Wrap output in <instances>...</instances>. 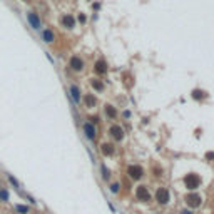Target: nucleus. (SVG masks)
I'll list each match as a JSON object with an SVG mask.
<instances>
[{
	"label": "nucleus",
	"mask_w": 214,
	"mask_h": 214,
	"mask_svg": "<svg viewBox=\"0 0 214 214\" xmlns=\"http://www.w3.org/2000/svg\"><path fill=\"white\" fill-rule=\"evenodd\" d=\"M84 132H85V137H87L89 141H94V139H96V127H94V124L85 122L84 124Z\"/></svg>",
	"instance_id": "1a4fd4ad"
},
{
	"label": "nucleus",
	"mask_w": 214,
	"mask_h": 214,
	"mask_svg": "<svg viewBox=\"0 0 214 214\" xmlns=\"http://www.w3.org/2000/svg\"><path fill=\"white\" fill-rule=\"evenodd\" d=\"M206 157H208V159H214V152H208V154H206Z\"/></svg>",
	"instance_id": "a878e982"
},
{
	"label": "nucleus",
	"mask_w": 214,
	"mask_h": 214,
	"mask_svg": "<svg viewBox=\"0 0 214 214\" xmlns=\"http://www.w3.org/2000/svg\"><path fill=\"white\" fill-rule=\"evenodd\" d=\"M184 184H186L187 189L196 191V189L199 187V184H201V178L197 174H187L186 178H184Z\"/></svg>",
	"instance_id": "f257e3e1"
},
{
	"label": "nucleus",
	"mask_w": 214,
	"mask_h": 214,
	"mask_svg": "<svg viewBox=\"0 0 214 214\" xmlns=\"http://www.w3.org/2000/svg\"><path fill=\"white\" fill-rule=\"evenodd\" d=\"M62 25L65 27V28H74L75 27V19L72 17V15H64L62 17Z\"/></svg>",
	"instance_id": "9b49d317"
},
{
	"label": "nucleus",
	"mask_w": 214,
	"mask_h": 214,
	"mask_svg": "<svg viewBox=\"0 0 214 214\" xmlns=\"http://www.w3.org/2000/svg\"><path fill=\"white\" fill-rule=\"evenodd\" d=\"M85 20H87V19H85V15L80 14V15H79V22H80V24H85Z\"/></svg>",
	"instance_id": "393cba45"
},
{
	"label": "nucleus",
	"mask_w": 214,
	"mask_h": 214,
	"mask_svg": "<svg viewBox=\"0 0 214 214\" xmlns=\"http://www.w3.org/2000/svg\"><path fill=\"white\" fill-rule=\"evenodd\" d=\"M105 116L109 117V119H116V117H117V110H116V107L110 105V104H107V105H105Z\"/></svg>",
	"instance_id": "2eb2a0df"
},
{
	"label": "nucleus",
	"mask_w": 214,
	"mask_h": 214,
	"mask_svg": "<svg viewBox=\"0 0 214 214\" xmlns=\"http://www.w3.org/2000/svg\"><path fill=\"white\" fill-rule=\"evenodd\" d=\"M156 201L160 204V206H166L169 203V191L166 187H159L157 192H156Z\"/></svg>",
	"instance_id": "f03ea898"
},
{
	"label": "nucleus",
	"mask_w": 214,
	"mask_h": 214,
	"mask_svg": "<svg viewBox=\"0 0 214 214\" xmlns=\"http://www.w3.org/2000/svg\"><path fill=\"white\" fill-rule=\"evenodd\" d=\"M101 151H102V154H104V156H112L114 154V146H112V144H109V142H104L101 146Z\"/></svg>",
	"instance_id": "4468645a"
},
{
	"label": "nucleus",
	"mask_w": 214,
	"mask_h": 214,
	"mask_svg": "<svg viewBox=\"0 0 214 214\" xmlns=\"http://www.w3.org/2000/svg\"><path fill=\"white\" fill-rule=\"evenodd\" d=\"M109 134L112 135L116 141H122V139H124V129H122L121 126H110Z\"/></svg>",
	"instance_id": "6e6552de"
},
{
	"label": "nucleus",
	"mask_w": 214,
	"mask_h": 214,
	"mask_svg": "<svg viewBox=\"0 0 214 214\" xmlns=\"http://www.w3.org/2000/svg\"><path fill=\"white\" fill-rule=\"evenodd\" d=\"M15 209H17V212H20V214H27L28 212V208H27V206H24V204H17V206H15Z\"/></svg>",
	"instance_id": "a211bd4d"
},
{
	"label": "nucleus",
	"mask_w": 214,
	"mask_h": 214,
	"mask_svg": "<svg viewBox=\"0 0 214 214\" xmlns=\"http://www.w3.org/2000/svg\"><path fill=\"white\" fill-rule=\"evenodd\" d=\"M89 121H90V124H97V122H99V117H97V116H94V117H90Z\"/></svg>",
	"instance_id": "b1692460"
},
{
	"label": "nucleus",
	"mask_w": 214,
	"mask_h": 214,
	"mask_svg": "<svg viewBox=\"0 0 214 214\" xmlns=\"http://www.w3.org/2000/svg\"><path fill=\"white\" fill-rule=\"evenodd\" d=\"M27 20H28V24H30L32 28L40 30V19H39V15H37L35 12H27Z\"/></svg>",
	"instance_id": "0eeeda50"
},
{
	"label": "nucleus",
	"mask_w": 214,
	"mask_h": 214,
	"mask_svg": "<svg viewBox=\"0 0 214 214\" xmlns=\"http://www.w3.org/2000/svg\"><path fill=\"white\" fill-rule=\"evenodd\" d=\"M90 85H92L97 92H102V90H104V84H102L99 79H92V80H90Z\"/></svg>",
	"instance_id": "f3484780"
},
{
	"label": "nucleus",
	"mask_w": 214,
	"mask_h": 214,
	"mask_svg": "<svg viewBox=\"0 0 214 214\" xmlns=\"http://www.w3.org/2000/svg\"><path fill=\"white\" fill-rule=\"evenodd\" d=\"M71 96H72L75 104H80V90L77 85H71Z\"/></svg>",
	"instance_id": "f8f14e48"
},
{
	"label": "nucleus",
	"mask_w": 214,
	"mask_h": 214,
	"mask_svg": "<svg viewBox=\"0 0 214 214\" xmlns=\"http://www.w3.org/2000/svg\"><path fill=\"white\" fill-rule=\"evenodd\" d=\"M9 192L5 191V189H0V201H9Z\"/></svg>",
	"instance_id": "aec40b11"
},
{
	"label": "nucleus",
	"mask_w": 214,
	"mask_h": 214,
	"mask_svg": "<svg viewBox=\"0 0 214 214\" xmlns=\"http://www.w3.org/2000/svg\"><path fill=\"white\" fill-rule=\"evenodd\" d=\"M182 214H192V212H191V211H184Z\"/></svg>",
	"instance_id": "bb28decb"
},
{
	"label": "nucleus",
	"mask_w": 214,
	"mask_h": 214,
	"mask_svg": "<svg viewBox=\"0 0 214 214\" xmlns=\"http://www.w3.org/2000/svg\"><path fill=\"white\" fill-rule=\"evenodd\" d=\"M186 204L191 206V208H199V206H201V196L196 194V192L187 194L186 196Z\"/></svg>",
	"instance_id": "423d86ee"
},
{
	"label": "nucleus",
	"mask_w": 214,
	"mask_h": 214,
	"mask_svg": "<svg viewBox=\"0 0 214 214\" xmlns=\"http://www.w3.org/2000/svg\"><path fill=\"white\" fill-rule=\"evenodd\" d=\"M84 102H85V107H89V109H92L94 105H96V97L92 96V94H87V96L84 97Z\"/></svg>",
	"instance_id": "dca6fc26"
},
{
	"label": "nucleus",
	"mask_w": 214,
	"mask_h": 214,
	"mask_svg": "<svg viewBox=\"0 0 214 214\" xmlns=\"http://www.w3.org/2000/svg\"><path fill=\"white\" fill-rule=\"evenodd\" d=\"M7 178H9V181L12 182V186H14V187H17V189H20V184L17 182V179H15L14 176H12V174H7Z\"/></svg>",
	"instance_id": "6ab92c4d"
},
{
	"label": "nucleus",
	"mask_w": 214,
	"mask_h": 214,
	"mask_svg": "<svg viewBox=\"0 0 214 214\" xmlns=\"http://www.w3.org/2000/svg\"><path fill=\"white\" fill-rule=\"evenodd\" d=\"M94 71H96L99 75H104V74H107V64H105V60L104 59H99L96 65H94Z\"/></svg>",
	"instance_id": "9d476101"
},
{
	"label": "nucleus",
	"mask_w": 214,
	"mask_h": 214,
	"mask_svg": "<svg viewBox=\"0 0 214 214\" xmlns=\"http://www.w3.org/2000/svg\"><path fill=\"white\" fill-rule=\"evenodd\" d=\"M135 197H137V201H142V203H147V201H151V194H149V189L146 186H139L135 189Z\"/></svg>",
	"instance_id": "20e7f679"
},
{
	"label": "nucleus",
	"mask_w": 214,
	"mask_h": 214,
	"mask_svg": "<svg viewBox=\"0 0 214 214\" xmlns=\"http://www.w3.org/2000/svg\"><path fill=\"white\" fill-rule=\"evenodd\" d=\"M127 174H129L131 179L139 181L142 178V174H144V169L141 166H137V164H135V166H129V167H127Z\"/></svg>",
	"instance_id": "7ed1b4c3"
},
{
	"label": "nucleus",
	"mask_w": 214,
	"mask_h": 214,
	"mask_svg": "<svg viewBox=\"0 0 214 214\" xmlns=\"http://www.w3.org/2000/svg\"><path fill=\"white\" fill-rule=\"evenodd\" d=\"M110 191H112L114 194H117L119 192V184H112V186H110Z\"/></svg>",
	"instance_id": "5701e85b"
},
{
	"label": "nucleus",
	"mask_w": 214,
	"mask_h": 214,
	"mask_svg": "<svg viewBox=\"0 0 214 214\" xmlns=\"http://www.w3.org/2000/svg\"><path fill=\"white\" fill-rule=\"evenodd\" d=\"M109 169H105V166H102V178L104 179H109Z\"/></svg>",
	"instance_id": "4be33fe9"
},
{
	"label": "nucleus",
	"mask_w": 214,
	"mask_h": 214,
	"mask_svg": "<svg viewBox=\"0 0 214 214\" xmlns=\"http://www.w3.org/2000/svg\"><path fill=\"white\" fill-rule=\"evenodd\" d=\"M192 97H194V99H203V97H206V94L203 92V90H194V92H192Z\"/></svg>",
	"instance_id": "412c9836"
},
{
	"label": "nucleus",
	"mask_w": 214,
	"mask_h": 214,
	"mask_svg": "<svg viewBox=\"0 0 214 214\" xmlns=\"http://www.w3.org/2000/svg\"><path fill=\"white\" fill-rule=\"evenodd\" d=\"M69 67L75 72H80L82 69H84V60H82L79 55H72L71 60H69Z\"/></svg>",
	"instance_id": "39448f33"
},
{
	"label": "nucleus",
	"mask_w": 214,
	"mask_h": 214,
	"mask_svg": "<svg viewBox=\"0 0 214 214\" xmlns=\"http://www.w3.org/2000/svg\"><path fill=\"white\" fill-rule=\"evenodd\" d=\"M42 39H44V42L52 44L54 40H55V35H54V32L50 30V28H47V30H44V32H42Z\"/></svg>",
	"instance_id": "ddd939ff"
}]
</instances>
